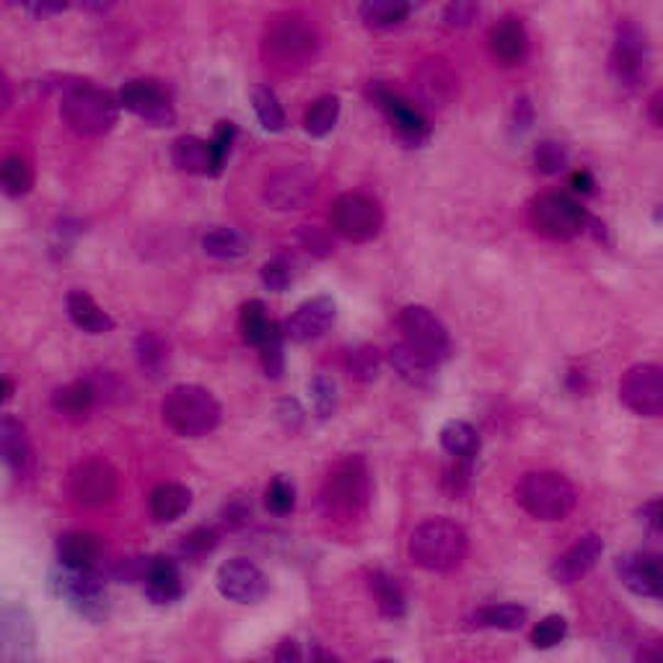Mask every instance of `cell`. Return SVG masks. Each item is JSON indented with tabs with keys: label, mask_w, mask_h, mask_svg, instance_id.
Masks as SVG:
<instances>
[{
	"label": "cell",
	"mask_w": 663,
	"mask_h": 663,
	"mask_svg": "<svg viewBox=\"0 0 663 663\" xmlns=\"http://www.w3.org/2000/svg\"><path fill=\"white\" fill-rule=\"evenodd\" d=\"M409 560L428 573H453L470 552V535L451 518H428L409 535Z\"/></svg>",
	"instance_id": "cell-1"
},
{
	"label": "cell",
	"mask_w": 663,
	"mask_h": 663,
	"mask_svg": "<svg viewBox=\"0 0 663 663\" xmlns=\"http://www.w3.org/2000/svg\"><path fill=\"white\" fill-rule=\"evenodd\" d=\"M371 474L360 457L337 461L319 493L322 514L332 521H352L369 508Z\"/></svg>",
	"instance_id": "cell-2"
},
{
	"label": "cell",
	"mask_w": 663,
	"mask_h": 663,
	"mask_svg": "<svg viewBox=\"0 0 663 663\" xmlns=\"http://www.w3.org/2000/svg\"><path fill=\"white\" fill-rule=\"evenodd\" d=\"M164 423L182 438H203L221 425L223 407L213 392L198 384H179L161 402Z\"/></svg>",
	"instance_id": "cell-3"
},
{
	"label": "cell",
	"mask_w": 663,
	"mask_h": 663,
	"mask_svg": "<svg viewBox=\"0 0 663 663\" xmlns=\"http://www.w3.org/2000/svg\"><path fill=\"white\" fill-rule=\"evenodd\" d=\"M120 99L97 86L78 83L63 93L60 117L81 138H102L120 120Z\"/></svg>",
	"instance_id": "cell-4"
},
{
	"label": "cell",
	"mask_w": 663,
	"mask_h": 663,
	"mask_svg": "<svg viewBox=\"0 0 663 663\" xmlns=\"http://www.w3.org/2000/svg\"><path fill=\"white\" fill-rule=\"evenodd\" d=\"M516 501L531 518L562 521L578 506V493L565 474L539 470L524 474L516 487Z\"/></svg>",
	"instance_id": "cell-5"
},
{
	"label": "cell",
	"mask_w": 663,
	"mask_h": 663,
	"mask_svg": "<svg viewBox=\"0 0 663 663\" xmlns=\"http://www.w3.org/2000/svg\"><path fill=\"white\" fill-rule=\"evenodd\" d=\"M319 53V37L314 26L299 16L276 19L265 34V55L272 65L285 70L304 68Z\"/></svg>",
	"instance_id": "cell-6"
},
{
	"label": "cell",
	"mask_w": 663,
	"mask_h": 663,
	"mask_svg": "<svg viewBox=\"0 0 663 663\" xmlns=\"http://www.w3.org/2000/svg\"><path fill=\"white\" fill-rule=\"evenodd\" d=\"M49 586H53L57 599H63L76 615L89 619V622H104L110 615V596H106L99 571H74V568L60 565L49 575Z\"/></svg>",
	"instance_id": "cell-7"
},
{
	"label": "cell",
	"mask_w": 663,
	"mask_h": 663,
	"mask_svg": "<svg viewBox=\"0 0 663 663\" xmlns=\"http://www.w3.org/2000/svg\"><path fill=\"white\" fill-rule=\"evenodd\" d=\"M531 223L542 236L571 241L588 228V213L565 192H544L531 203Z\"/></svg>",
	"instance_id": "cell-8"
},
{
	"label": "cell",
	"mask_w": 663,
	"mask_h": 663,
	"mask_svg": "<svg viewBox=\"0 0 663 663\" xmlns=\"http://www.w3.org/2000/svg\"><path fill=\"white\" fill-rule=\"evenodd\" d=\"M68 493L81 508L99 510L112 506L120 495V472L106 459H86L70 472Z\"/></svg>",
	"instance_id": "cell-9"
},
{
	"label": "cell",
	"mask_w": 663,
	"mask_h": 663,
	"mask_svg": "<svg viewBox=\"0 0 663 663\" xmlns=\"http://www.w3.org/2000/svg\"><path fill=\"white\" fill-rule=\"evenodd\" d=\"M648 65H651V47H648L645 32L636 21H619L609 55L615 81L625 89H636L648 76Z\"/></svg>",
	"instance_id": "cell-10"
},
{
	"label": "cell",
	"mask_w": 663,
	"mask_h": 663,
	"mask_svg": "<svg viewBox=\"0 0 663 663\" xmlns=\"http://www.w3.org/2000/svg\"><path fill=\"white\" fill-rule=\"evenodd\" d=\"M329 223L335 228V234H340L342 239L363 244L371 241L373 236H379L381 226H384V213L377 200H371L363 192H345L332 203Z\"/></svg>",
	"instance_id": "cell-11"
},
{
	"label": "cell",
	"mask_w": 663,
	"mask_h": 663,
	"mask_svg": "<svg viewBox=\"0 0 663 663\" xmlns=\"http://www.w3.org/2000/svg\"><path fill=\"white\" fill-rule=\"evenodd\" d=\"M400 329L405 335V342L413 345L425 356H430L438 363H443L451 356V335L441 322V316L430 312L428 306L413 304L400 312Z\"/></svg>",
	"instance_id": "cell-12"
},
{
	"label": "cell",
	"mask_w": 663,
	"mask_h": 663,
	"mask_svg": "<svg viewBox=\"0 0 663 663\" xmlns=\"http://www.w3.org/2000/svg\"><path fill=\"white\" fill-rule=\"evenodd\" d=\"M619 400L640 417L663 415V369L655 363L630 366L619 379Z\"/></svg>",
	"instance_id": "cell-13"
},
{
	"label": "cell",
	"mask_w": 663,
	"mask_h": 663,
	"mask_svg": "<svg viewBox=\"0 0 663 663\" xmlns=\"http://www.w3.org/2000/svg\"><path fill=\"white\" fill-rule=\"evenodd\" d=\"M371 99L384 112V117L396 135L409 146H423L430 141V122L417 110L413 102H407L402 93H396L384 83L371 86Z\"/></svg>",
	"instance_id": "cell-14"
},
{
	"label": "cell",
	"mask_w": 663,
	"mask_h": 663,
	"mask_svg": "<svg viewBox=\"0 0 663 663\" xmlns=\"http://www.w3.org/2000/svg\"><path fill=\"white\" fill-rule=\"evenodd\" d=\"M215 586H218L223 599L234 604H259L268 596L270 581L262 573V568L247 558H234L226 560L215 573Z\"/></svg>",
	"instance_id": "cell-15"
},
{
	"label": "cell",
	"mask_w": 663,
	"mask_h": 663,
	"mask_svg": "<svg viewBox=\"0 0 663 663\" xmlns=\"http://www.w3.org/2000/svg\"><path fill=\"white\" fill-rule=\"evenodd\" d=\"M120 104L154 127H171L177 120L175 104H171V97L164 86L146 81V78L125 83V89L120 91Z\"/></svg>",
	"instance_id": "cell-16"
},
{
	"label": "cell",
	"mask_w": 663,
	"mask_h": 663,
	"mask_svg": "<svg viewBox=\"0 0 663 663\" xmlns=\"http://www.w3.org/2000/svg\"><path fill=\"white\" fill-rule=\"evenodd\" d=\"M615 571L625 588L643 599L663 602V554L659 552H627L615 560Z\"/></svg>",
	"instance_id": "cell-17"
},
{
	"label": "cell",
	"mask_w": 663,
	"mask_h": 663,
	"mask_svg": "<svg viewBox=\"0 0 663 663\" xmlns=\"http://www.w3.org/2000/svg\"><path fill=\"white\" fill-rule=\"evenodd\" d=\"M314 192L316 179L312 171L301 169V166H283V169L272 171L265 182V200L276 211H301L314 198Z\"/></svg>",
	"instance_id": "cell-18"
},
{
	"label": "cell",
	"mask_w": 663,
	"mask_h": 663,
	"mask_svg": "<svg viewBox=\"0 0 663 663\" xmlns=\"http://www.w3.org/2000/svg\"><path fill=\"white\" fill-rule=\"evenodd\" d=\"M335 319H337L335 299H329V295H316V299L304 301V304L288 316L285 337L299 345L314 342L327 335Z\"/></svg>",
	"instance_id": "cell-19"
},
{
	"label": "cell",
	"mask_w": 663,
	"mask_h": 663,
	"mask_svg": "<svg viewBox=\"0 0 663 663\" xmlns=\"http://www.w3.org/2000/svg\"><path fill=\"white\" fill-rule=\"evenodd\" d=\"M602 554H604V539L599 535H594V531H588V535L575 539V542L552 562L550 568L552 581L560 583V586H573V583L586 578V575L594 571L596 562L602 560Z\"/></svg>",
	"instance_id": "cell-20"
},
{
	"label": "cell",
	"mask_w": 663,
	"mask_h": 663,
	"mask_svg": "<svg viewBox=\"0 0 663 663\" xmlns=\"http://www.w3.org/2000/svg\"><path fill=\"white\" fill-rule=\"evenodd\" d=\"M0 453L13 477L24 480L34 470V451L29 443L26 425L13 415H3L0 420Z\"/></svg>",
	"instance_id": "cell-21"
},
{
	"label": "cell",
	"mask_w": 663,
	"mask_h": 663,
	"mask_svg": "<svg viewBox=\"0 0 663 663\" xmlns=\"http://www.w3.org/2000/svg\"><path fill=\"white\" fill-rule=\"evenodd\" d=\"M57 562L74 571H99L104 558L102 539L91 531H68L55 544Z\"/></svg>",
	"instance_id": "cell-22"
},
{
	"label": "cell",
	"mask_w": 663,
	"mask_h": 663,
	"mask_svg": "<svg viewBox=\"0 0 663 663\" xmlns=\"http://www.w3.org/2000/svg\"><path fill=\"white\" fill-rule=\"evenodd\" d=\"M171 161L179 171L184 175H198V177H218L221 166L218 158H215L213 143L194 138V135H182V138L175 141L171 146Z\"/></svg>",
	"instance_id": "cell-23"
},
{
	"label": "cell",
	"mask_w": 663,
	"mask_h": 663,
	"mask_svg": "<svg viewBox=\"0 0 663 663\" xmlns=\"http://www.w3.org/2000/svg\"><path fill=\"white\" fill-rule=\"evenodd\" d=\"M389 366L400 373L402 381H407L409 386L417 389L434 384L438 373V360L425 356V352L413 348L409 342H396L394 348L389 350Z\"/></svg>",
	"instance_id": "cell-24"
},
{
	"label": "cell",
	"mask_w": 663,
	"mask_h": 663,
	"mask_svg": "<svg viewBox=\"0 0 663 663\" xmlns=\"http://www.w3.org/2000/svg\"><path fill=\"white\" fill-rule=\"evenodd\" d=\"M490 47L497 63L503 65H521L529 55V34L521 19L503 16L497 24L490 29Z\"/></svg>",
	"instance_id": "cell-25"
},
{
	"label": "cell",
	"mask_w": 663,
	"mask_h": 663,
	"mask_svg": "<svg viewBox=\"0 0 663 663\" xmlns=\"http://www.w3.org/2000/svg\"><path fill=\"white\" fill-rule=\"evenodd\" d=\"M3 659L26 661L34 653V622L24 607H5L3 611Z\"/></svg>",
	"instance_id": "cell-26"
},
{
	"label": "cell",
	"mask_w": 663,
	"mask_h": 663,
	"mask_svg": "<svg viewBox=\"0 0 663 663\" xmlns=\"http://www.w3.org/2000/svg\"><path fill=\"white\" fill-rule=\"evenodd\" d=\"M99 402V389L91 379L70 381L60 389H55L53 394V409L65 420L81 423L93 413Z\"/></svg>",
	"instance_id": "cell-27"
},
{
	"label": "cell",
	"mask_w": 663,
	"mask_h": 663,
	"mask_svg": "<svg viewBox=\"0 0 663 663\" xmlns=\"http://www.w3.org/2000/svg\"><path fill=\"white\" fill-rule=\"evenodd\" d=\"M143 588L154 604H175L182 599V575L175 560L169 558H148L146 575H143Z\"/></svg>",
	"instance_id": "cell-28"
},
{
	"label": "cell",
	"mask_w": 663,
	"mask_h": 663,
	"mask_svg": "<svg viewBox=\"0 0 663 663\" xmlns=\"http://www.w3.org/2000/svg\"><path fill=\"white\" fill-rule=\"evenodd\" d=\"M192 506V490L179 482H161L150 490L148 514L156 524H175Z\"/></svg>",
	"instance_id": "cell-29"
},
{
	"label": "cell",
	"mask_w": 663,
	"mask_h": 663,
	"mask_svg": "<svg viewBox=\"0 0 663 663\" xmlns=\"http://www.w3.org/2000/svg\"><path fill=\"white\" fill-rule=\"evenodd\" d=\"M65 308H68V316L74 319L76 327L83 329L86 335H106V332L114 329L112 316L86 291H70L68 299H65Z\"/></svg>",
	"instance_id": "cell-30"
},
{
	"label": "cell",
	"mask_w": 663,
	"mask_h": 663,
	"mask_svg": "<svg viewBox=\"0 0 663 663\" xmlns=\"http://www.w3.org/2000/svg\"><path fill=\"white\" fill-rule=\"evenodd\" d=\"M369 591L377 607L386 619H402L407 615V596L402 583L392 573L377 571L369 575Z\"/></svg>",
	"instance_id": "cell-31"
},
{
	"label": "cell",
	"mask_w": 663,
	"mask_h": 663,
	"mask_svg": "<svg viewBox=\"0 0 663 663\" xmlns=\"http://www.w3.org/2000/svg\"><path fill=\"white\" fill-rule=\"evenodd\" d=\"M529 619V609L518 607V604H487V607L474 609L470 619V627H480V630H503L514 632L521 630Z\"/></svg>",
	"instance_id": "cell-32"
},
{
	"label": "cell",
	"mask_w": 663,
	"mask_h": 663,
	"mask_svg": "<svg viewBox=\"0 0 663 663\" xmlns=\"http://www.w3.org/2000/svg\"><path fill=\"white\" fill-rule=\"evenodd\" d=\"M135 360L150 379H161L169 369V345L156 332H141L135 340Z\"/></svg>",
	"instance_id": "cell-33"
},
{
	"label": "cell",
	"mask_w": 663,
	"mask_h": 663,
	"mask_svg": "<svg viewBox=\"0 0 663 663\" xmlns=\"http://www.w3.org/2000/svg\"><path fill=\"white\" fill-rule=\"evenodd\" d=\"M441 449L451 459H474L480 451V434L467 420H449L441 428Z\"/></svg>",
	"instance_id": "cell-34"
},
{
	"label": "cell",
	"mask_w": 663,
	"mask_h": 663,
	"mask_svg": "<svg viewBox=\"0 0 663 663\" xmlns=\"http://www.w3.org/2000/svg\"><path fill=\"white\" fill-rule=\"evenodd\" d=\"M409 0H363L360 3V19L371 29H389L402 24L409 16Z\"/></svg>",
	"instance_id": "cell-35"
},
{
	"label": "cell",
	"mask_w": 663,
	"mask_h": 663,
	"mask_svg": "<svg viewBox=\"0 0 663 663\" xmlns=\"http://www.w3.org/2000/svg\"><path fill=\"white\" fill-rule=\"evenodd\" d=\"M203 251L207 257H215V259H239L249 251V239L244 234H239L236 228H226V226H218V228H211L207 234L203 236Z\"/></svg>",
	"instance_id": "cell-36"
},
{
	"label": "cell",
	"mask_w": 663,
	"mask_h": 663,
	"mask_svg": "<svg viewBox=\"0 0 663 663\" xmlns=\"http://www.w3.org/2000/svg\"><path fill=\"white\" fill-rule=\"evenodd\" d=\"M340 97L335 93H327V97H319L316 102L308 106L306 117H304V127L312 138H327L332 130L337 127V120H340Z\"/></svg>",
	"instance_id": "cell-37"
},
{
	"label": "cell",
	"mask_w": 663,
	"mask_h": 663,
	"mask_svg": "<svg viewBox=\"0 0 663 663\" xmlns=\"http://www.w3.org/2000/svg\"><path fill=\"white\" fill-rule=\"evenodd\" d=\"M453 86H457V78H453L451 70L441 63L428 65L420 76V93L430 106H443L449 102Z\"/></svg>",
	"instance_id": "cell-38"
},
{
	"label": "cell",
	"mask_w": 663,
	"mask_h": 663,
	"mask_svg": "<svg viewBox=\"0 0 663 663\" xmlns=\"http://www.w3.org/2000/svg\"><path fill=\"white\" fill-rule=\"evenodd\" d=\"M251 104H255V114L268 133H280L285 127V112L283 104H280L278 93L270 89V86H257L251 91Z\"/></svg>",
	"instance_id": "cell-39"
},
{
	"label": "cell",
	"mask_w": 663,
	"mask_h": 663,
	"mask_svg": "<svg viewBox=\"0 0 663 663\" xmlns=\"http://www.w3.org/2000/svg\"><path fill=\"white\" fill-rule=\"evenodd\" d=\"M0 182H3V192L9 194V198H21V194H26L34 184L32 164L19 154L9 156L3 166H0Z\"/></svg>",
	"instance_id": "cell-40"
},
{
	"label": "cell",
	"mask_w": 663,
	"mask_h": 663,
	"mask_svg": "<svg viewBox=\"0 0 663 663\" xmlns=\"http://www.w3.org/2000/svg\"><path fill=\"white\" fill-rule=\"evenodd\" d=\"M270 327H272V322L268 319V312H265L262 301H247V304L241 306L239 329H241L244 342L259 348V345L265 342V337L270 335Z\"/></svg>",
	"instance_id": "cell-41"
},
{
	"label": "cell",
	"mask_w": 663,
	"mask_h": 663,
	"mask_svg": "<svg viewBox=\"0 0 663 663\" xmlns=\"http://www.w3.org/2000/svg\"><path fill=\"white\" fill-rule=\"evenodd\" d=\"M288 340L285 337V327H280L278 322H272L270 335L265 337V342L259 345V358H262V369L268 373L270 379H280L283 377L285 369V352H283V342Z\"/></svg>",
	"instance_id": "cell-42"
},
{
	"label": "cell",
	"mask_w": 663,
	"mask_h": 663,
	"mask_svg": "<svg viewBox=\"0 0 663 663\" xmlns=\"http://www.w3.org/2000/svg\"><path fill=\"white\" fill-rule=\"evenodd\" d=\"M345 369H348L352 379L373 381L381 371V352L373 345H358L345 358Z\"/></svg>",
	"instance_id": "cell-43"
},
{
	"label": "cell",
	"mask_w": 663,
	"mask_h": 663,
	"mask_svg": "<svg viewBox=\"0 0 663 663\" xmlns=\"http://www.w3.org/2000/svg\"><path fill=\"white\" fill-rule=\"evenodd\" d=\"M568 636V619L562 615H547L544 619H539L531 630V645L539 648V651H550V648L560 645Z\"/></svg>",
	"instance_id": "cell-44"
},
{
	"label": "cell",
	"mask_w": 663,
	"mask_h": 663,
	"mask_svg": "<svg viewBox=\"0 0 663 663\" xmlns=\"http://www.w3.org/2000/svg\"><path fill=\"white\" fill-rule=\"evenodd\" d=\"M215 547H218V535H215L213 529H207V526H198V529H192L190 535L182 537L179 552H182V558L200 560L205 558V554H211Z\"/></svg>",
	"instance_id": "cell-45"
},
{
	"label": "cell",
	"mask_w": 663,
	"mask_h": 663,
	"mask_svg": "<svg viewBox=\"0 0 663 663\" xmlns=\"http://www.w3.org/2000/svg\"><path fill=\"white\" fill-rule=\"evenodd\" d=\"M265 506L272 516H288L295 508V487L291 480L276 477L265 493Z\"/></svg>",
	"instance_id": "cell-46"
},
{
	"label": "cell",
	"mask_w": 663,
	"mask_h": 663,
	"mask_svg": "<svg viewBox=\"0 0 663 663\" xmlns=\"http://www.w3.org/2000/svg\"><path fill=\"white\" fill-rule=\"evenodd\" d=\"M535 166L547 177H554V175H560V171H565V166H568L565 146H560V143H554V141H542L535 148Z\"/></svg>",
	"instance_id": "cell-47"
},
{
	"label": "cell",
	"mask_w": 663,
	"mask_h": 663,
	"mask_svg": "<svg viewBox=\"0 0 663 663\" xmlns=\"http://www.w3.org/2000/svg\"><path fill=\"white\" fill-rule=\"evenodd\" d=\"M262 283L272 293H283L293 283V268L285 257H276L262 265Z\"/></svg>",
	"instance_id": "cell-48"
},
{
	"label": "cell",
	"mask_w": 663,
	"mask_h": 663,
	"mask_svg": "<svg viewBox=\"0 0 663 663\" xmlns=\"http://www.w3.org/2000/svg\"><path fill=\"white\" fill-rule=\"evenodd\" d=\"M480 13V0H449L443 9V21L451 29L470 26Z\"/></svg>",
	"instance_id": "cell-49"
},
{
	"label": "cell",
	"mask_w": 663,
	"mask_h": 663,
	"mask_svg": "<svg viewBox=\"0 0 663 663\" xmlns=\"http://www.w3.org/2000/svg\"><path fill=\"white\" fill-rule=\"evenodd\" d=\"M312 396H314V409L319 417H329L335 415L337 409V389L335 381H329L327 377H316L312 381Z\"/></svg>",
	"instance_id": "cell-50"
},
{
	"label": "cell",
	"mask_w": 663,
	"mask_h": 663,
	"mask_svg": "<svg viewBox=\"0 0 663 663\" xmlns=\"http://www.w3.org/2000/svg\"><path fill=\"white\" fill-rule=\"evenodd\" d=\"M472 464H474V459H453V467L446 472V477H443V487L449 490L451 495H461L467 487H470Z\"/></svg>",
	"instance_id": "cell-51"
},
{
	"label": "cell",
	"mask_w": 663,
	"mask_h": 663,
	"mask_svg": "<svg viewBox=\"0 0 663 663\" xmlns=\"http://www.w3.org/2000/svg\"><path fill=\"white\" fill-rule=\"evenodd\" d=\"M234 135L236 130L231 122H221L218 127H215V135H213V150H215V158H218V166L223 169L226 166V158L231 154V146H234Z\"/></svg>",
	"instance_id": "cell-52"
},
{
	"label": "cell",
	"mask_w": 663,
	"mask_h": 663,
	"mask_svg": "<svg viewBox=\"0 0 663 663\" xmlns=\"http://www.w3.org/2000/svg\"><path fill=\"white\" fill-rule=\"evenodd\" d=\"M68 3L70 0H24V5L34 16H55V13L68 9Z\"/></svg>",
	"instance_id": "cell-53"
},
{
	"label": "cell",
	"mask_w": 663,
	"mask_h": 663,
	"mask_svg": "<svg viewBox=\"0 0 663 663\" xmlns=\"http://www.w3.org/2000/svg\"><path fill=\"white\" fill-rule=\"evenodd\" d=\"M531 120H535V110H531L529 99H518V102H516V127L529 130Z\"/></svg>",
	"instance_id": "cell-54"
},
{
	"label": "cell",
	"mask_w": 663,
	"mask_h": 663,
	"mask_svg": "<svg viewBox=\"0 0 663 663\" xmlns=\"http://www.w3.org/2000/svg\"><path fill=\"white\" fill-rule=\"evenodd\" d=\"M648 117L655 127L663 130V89H659L651 97V102H648Z\"/></svg>",
	"instance_id": "cell-55"
},
{
	"label": "cell",
	"mask_w": 663,
	"mask_h": 663,
	"mask_svg": "<svg viewBox=\"0 0 663 663\" xmlns=\"http://www.w3.org/2000/svg\"><path fill=\"white\" fill-rule=\"evenodd\" d=\"M571 184H573V190L581 192V194H591V192H594V187H596L594 177H591L588 171H575Z\"/></svg>",
	"instance_id": "cell-56"
},
{
	"label": "cell",
	"mask_w": 663,
	"mask_h": 663,
	"mask_svg": "<svg viewBox=\"0 0 663 663\" xmlns=\"http://www.w3.org/2000/svg\"><path fill=\"white\" fill-rule=\"evenodd\" d=\"M299 659H301V651L295 640H283L276 651V661H299Z\"/></svg>",
	"instance_id": "cell-57"
},
{
	"label": "cell",
	"mask_w": 663,
	"mask_h": 663,
	"mask_svg": "<svg viewBox=\"0 0 663 663\" xmlns=\"http://www.w3.org/2000/svg\"><path fill=\"white\" fill-rule=\"evenodd\" d=\"M638 661H663V643H648L636 653Z\"/></svg>",
	"instance_id": "cell-58"
},
{
	"label": "cell",
	"mask_w": 663,
	"mask_h": 663,
	"mask_svg": "<svg viewBox=\"0 0 663 663\" xmlns=\"http://www.w3.org/2000/svg\"><path fill=\"white\" fill-rule=\"evenodd\" d=\"M645 521H651L655 529H661L663 531V501H659V503H651V506L645 508Z\"/></svg>",
	"instance_id": "cell-59"
},
{
	"label": "cell",
	"mask_w": 663,
	"mask_h": 663,
	"mask_svg": "<svg viewBox=\"0 0 663 663\" xmlns=\"http://www.w3.org/2000/svg\"><path fill=\"white\" fill-rule=\"evenodd\" d=\"M117 3V0H83V5L89 11H97V13H102V11H106V9H112V5Z\"/></svg>",
	"instance_id": "cell-60"
},
{
	"label": "cell",
	"mask_w": 663,
	"mask_h": 663,
	"mask_svg": "<svg viewBox=\"0 0 663 663\" xmlns=\"http://www.w3.org/2000/svg\"><path fill=\"white\" fill-rule=\"evenodd\" d=\"M13 392H16V386H13V381L9 377H5L3 379V396H0V402H3V405H5V402H11L13 400Z\"/></svg>",
	"instance_id": "cell-61"
},
{
	"label": "cell",
	"mask_w": 663,
	"mask_h": 663,
	"mask_svg": "<svg viewBox=\"0 0 663 663\" xmlns=\"http://www.w3.org/2000/svg\"><path fill=\"white\" fill-rule=\"evenodd\" d=\"M655 221H659V223H661V226H663V205L659 207V211H655Z\"/></svg>",
	"instance_id": "cell-62"
}]
</instances>
